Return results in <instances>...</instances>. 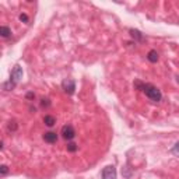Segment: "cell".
<instances>
[{
  "instance_id": "cell-1",
  "label": "cell",
  "mask_w": 179,
  "mask_h": 179,
  "mask_svg": "<svg viewBox=\"0 0 179 179\" xmlns=\"http://www.w3.org/2000/svg\"><path fill=\"white\" fill-rule=\"evenodd\" d=\"M143 93L146 94V97L148 99H151L153 102H159L162 99V94L158 88L150 83H144V87H143Z\"/></svg>"
},
{
  "instance_id": "cell-2",
  "label": "cell",
  "mask_w": 179,
  "mask_h": 179,
  "mask_svg": "<svg viewBox=\"0 0 179 179\" xmlns=\"http://www.w3.org/2000/svg\"><path fill=\"white\" fill-rule=\"evenodd\" d=\"M62 88L65 90L66 94L73 95L74 91H76V81H74V80H70V78H66V80L62 81Z\"/></svg>"
},
{
  "instance_id": "cell-3",
  "label": "cell",
  "mask_w": 179,
  "mask_h": 179,
  "mask_svg": "<svg viewBox=\"0 0 179 179\" xmlns=\"http://www.w3.org/2000/svg\"><path fill=\"white\" fill-rule=\"evenodd\" d=\"M60 133H62V137L65 140H73L74 136H76V130H74V127L71 125H65L62 127Z\"/></svg>"
},
{
  "instance_id": "cell-4",
  "label": "cell",
  "mask_w": 179,
  "mask_h": 179,
  "mask_svg": "<svg viewBox=\"0 0 179 179\" xmlns=\"http://www.w3.org/2000/svg\"><path fill=\"white\" fill-rule=\"evenodd\" d=\"M102 179H116V168L114 165H108L102 171Z\"/></svg>"
},
{
  "instance_id": "cell-5",
  "label": "cell",
  "mask_w": 179,
  "mask_h": 179,
  "mask_svg": "<svg viewBox=\"0 0 179 179\" xmlns=\"http://www.w3.org/2000/svg\"><path fill=\"white\" fill-rule=\"evenodd\" d=\"M21 78H23V69H21V66L17 65V66H14V69L11 70V78H10V80L17 84Z\"/></svg>"
},
{
  "instance_id": "cell-6",
  "label": "cell",
  "mask_w": 179,
  "mask_h": 179,
  "mask_svg": "<svg viewBox=\"0 0 179 179\" xmlns=\"http://www.w3.org/2000/svg\"><path fill=\"white\" fill-rule=\"evenodd\" d=\"M42 138H44L46 143H50V144H53V143L57 141V134L55 133V132H46V133H44Z\"/></svg>"
},
{
  "instance_id": "cell-7",
  "label": "cell",
  "mask_w": 179,
  "mask_h": 179,
  "mask_svg": "<svg viewBox=\"0 0 179 179\" xmlns=\"http://www.w3.org/2000/svg\"><path fill=\"white\" fill-rule=\"evenodd\" d=\"M129 32H130V37L133 38L134 41H137V42H143L144 41V37H143V34L140 32V31H137V29H129Z\"/></svg>"
},
{
  "instance_id": "cell-8",
  "label": "cell",
  "mask_w": 179,
  "mask_h": 179,
  "mask_svg": "<svg viewBox=\"0 0 179 179\" xmlns=\"http://www.w3.org/2000/svg\"><path fill=\"white\" fill-rule=\"evenodd\" d=\"M44 123L48 127H52V126L56 125V118L52 116V115H45V116H44Z\"/></svg>"
},
{
  "instance_id": "cell-9",
  "label": "cell",
  "mask_w": 179,
  "mask_h": 179,
  "mask_svg": "<svg viewBox=\"0 0 179 179\" xmlns=\"http://www.w3.org/2000/svg\"><path fill=\"white\" fill-rule=\"evenodd\" d=\"M147 59L151 62V63H157L158 62V53H157V50H150V52L147 53Z\"/></svg>"
},
{
  "instance_id": "cell-10",
  "label": "cell",
  "mask_w": 179,
  "mask_h": 179,
  "mask_svg": "<svg viewBox=\"0 0 179 179\" xmlns=\"http://www.w3.org/2000/svg\"><path fill=\"white\" fill-rule=\"evenodd\" d=\"M0 35L3 38H8L11 35V29L8 28V27H6V25H2L0 27Z\"/></svg>"
},
{
  "instance_id": "cell-11",
  "label": "cell",
  "mask_w": 179,
  "mask_h": 179,
  "mask_svg": "<svg viewBox=\"0 0 179 179\" xmlns=\"http://www.w3.org/2000/svg\"><path fill=\"white\" fill-rule=\"evenodd\" d=\"M14 87H16V83H13L11 80L7 81V83H3V90H4V91H11Z\"/></svg>"
},
{
  "instance_id": "cell-12",
  "label": "cell",
  "mask_w": 179,
  "mask_h": 179,
  "mask_svg": "<svg viewBox=\"0 0 179 179\" xmlns=\"http://www.w3.org/2000/svg\"><path fill=\"white\" fill-rule=\"evenodd\" d=\"M7 129L10 132H16L17 129H18V123H17L16 120H10V122H8V125H7Z\"/></svg>"
},
{
  "instance_id": "cell-13",
  "label": "cell",
  "mask_w": 179,
  "mask_h": 179,
  "mask_svg": "<svg viewBox=\"0 0 179 179\" xmlns=\"http://www.w3.org/2000/svg\"><path fill=\"white\" fill-rule=\"evenodd\" d=\"M77 148H78V146L76 143H69V144H67V151H69V153H76Z\"/></svg>"
},
{
  "instance_id": "cell-14",
  "label": "cell",
  "mask_w": 179,
  "mask_h": 179,
  "mask_svg": "<svg viewBox=\"0 0 179 179\" xmlns=\"http://www.w3.org/2000/svg\"><path fill=\"white\" fill-rule=\"evenodd\" d=\"M133 87L134 90H138V91H143V87H144V83L140 81V80H136V81L133 83Z\"/></svg>"
},
{
  "instance_id": "cell-15",
  "label": "cell",
  "mask_w": 179,
  "mask_h": 179,
  "mask_svg": "<svg viewBox=\"0 0 179 179\" xmlns=\"http://www.w3.org/2000/svg\"><path fill=\"white\" fill-rule=\"evenodd\" d=\"M41 106L42 108H49V106H50V99H49V98H42Z\"/></svg>"
},
{
  "instance_id": "cell-16",
  "label": "cell",
  "mask_w": 179,
  "mask_h": 179,
  "mask_svg": "<svg viewBox=\"0 0 179 179\" xmlns=\"http://www.w3.org/2000/svg\"><path fill=\"white\" fill-rule=\"evenodd\" d=\"M171 153H172L174 155H176V157H179V141L176 143L175 146L171 148Z\"/></svg>"
},
{
  "instance_id": "cell-17",
  "label": "cell",
  "mask_w": 179,
  "mask_h": 179,
  "mask_svg": "<svg viewBox=\"0 0 179 179\" xmlns=\"http://www.w3.org/2000/svg\"><path fill=\"white\" fill-rule=\"evenodd\" d=\"M20 21H21V23H25V24H27V23H28V16H27L25 13H21V14H20Z\"/></svg>"
},
{
  "instance_id": "cell-18",
  "label": "cell",
  "mask_w": 179,
  "mask_h": 179,
  "mask_svg": "<svg viewBox=\"0 0 179 179\" xmlns=\"http://www.w3.org/2000/svg\"><path fill=\"white\" fill-rule=\"evenodd\" d=\"M7 172H8L7 165H2V167H0V174H2V175H7Z\"/></svg>"
},
{
  "instance_id": "cell-19",
  "label": "cell",
  "mask_w": 179,
  "mask_h": 179,
  "mask_svg": "<svg viewBox=\"0 0 179 179\" xmlns=\"http://www.w3.org/2000/svg\"><path fill=\"white\" fill-rule=\"evenodd\" d=\"M25 98H27V99H34V98H35V94H34V93H28L27 95H25Z\"/></svg>"
},
{
  "instance_id": "cell-20",
  "label": "cell",
  "mask_w": 179,
  "mask_h": 179,
  "mask_svg": "<svg viewBox=\"0 0 179 179\" xmlns=\"http://www.w3.org/2000/svg\"><path fill=\"white\" fill-rule=\"evenodd\" d=\"M176 83L179 84V76H176Z\"/></svg>"
}]
</instances>
